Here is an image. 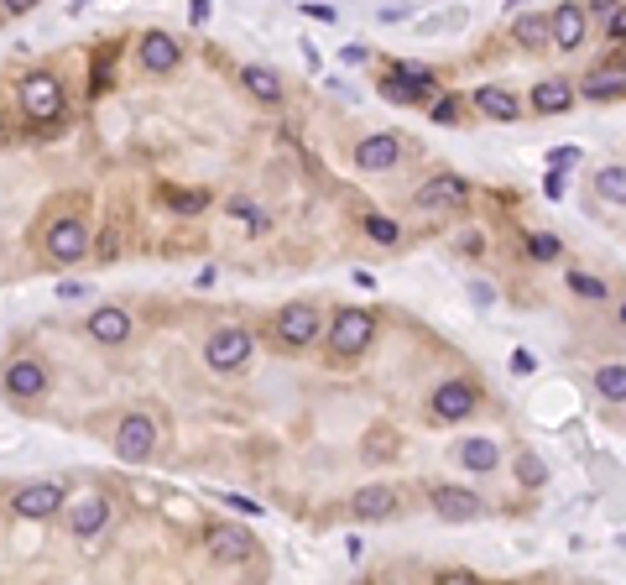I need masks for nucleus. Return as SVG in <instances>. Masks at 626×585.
Masks as SVG:
<instances>
[{
	"label": "nucleus",
	"mask_w": 626,
	"mask_h": 585,
	"mask_svg": "<svg viewBox=\"0 0 626 585\" xmlns=\"http://www.w3.org/2000/svg\"><path fill=\"white\" fill-rule=\"evenodd\" d=\"M616 324H622V335H626V298H622V308H616Z\"/></svg>",
	"instance_id": "43"
},
{
	"label": "nucleus",
	"mask_w": 626,
	"mask_h": 585,
	"mask_svg": "<svg viewBox=\"0 0 626 585\" xmlns=\"http://www.w3.org/2000/svg\"><path fill=\"white\" fill-rule=\"evenodd\" d=\"M371 335H376V319H371L365 308H339V314H334V324L324 330L329 350H334L339 361H356L360 350L371 345Z\"/></svg>",
	"instance_id": "1"
},
{
	"label": "nucleus",
	"mask_w": 626,
	"mask_h": 585,
	"mask_svg": "<svg viewBox=\"0 0 626 585\" xmlns=\"http://www.w3.org/2000/svg\"><path fill=\"white\" fill-rule=\"evenodd\" d=\"M391 73H402V79H413V84H428V90L439 84V73H433L428 63H391Z\"/></svg>",
	"instance_id": "33"
},
{
	"label": "nucleus",
	"mask_w": 626,
	"mask_h": 585,
	"mask_svg": "<svg viewBox=\"0 0 626 585\" xmlns=\"http://www.w3.org/2000/svg\"><path fill=\"white\" fill-rule=\"evenodd\" d=\"M271 330H277V340H282L287 350H308L313 340L324 335V314H319L313 304H303V298H298V304H282V308H277Z\"/></svg>",
	"instance_id": "2"
},
{
	"label": "nucleus",
	"mask_w": 626,
	"mask_h": 585,
	"mask_svg": "<svg viewBox=\"0 0 626 585\" xmlns=\"http://www.w3.org/2000/svg\"><path fill=\"white\" fill-rule=\"evenodd\" d=\"M42 246H47V256L63 262V267H68V262H84V256H90V230H84V219L79 215H63V219L47 225Z\"/></svg>",
	"instance_id": "4"
},
{
	"label": "nucleus",
	"mask_w": 626,
	"mask_h": 585,
	"mask_svg": "<svg viewBox=\"0 0 626 585\" xmlns=\"http://www.w3.org/2000/svg\"><path fill=\"white\" fill-rule=\"evenodd\" d=\"M622 544H626V533H622Z\"/></svg>",
	"instance_id": "47"
},
{
	"label": "nucleus",
	"mask_w": 626,
	"mask_h": 585,
	"mask_svg": "<svg viewBox=\"0 0 626 585\" xmlns=\"http://www.w3.org/2000/svg\"><path fill=\"white\" fill-rule=\"evenodd\" d=\"M0 22H5V5H0Z\"/></svg>",
	"instance_id": "45"
},
{
	"label": "nucleus",
	"mask_w": 626,
	"mask_h": 585,
	"mask_svg": "<svg viewBox=\"0 0 626 585\" xmlns=\"http://www.w3.org/2000/svg\"><path fill=\"white\" fill-rule=\"evenodd\" d=\"M459 465L465 470H496V444L491 439H465L459 444Z\"/></svg>",
	"instance_id": "28"
},
{
	"label": "nucleus",
	"mask_w": 626,
	"mask_h": 585,
	"mask_svg": "<svg viewBox=\"0 0 626 585\" xmlns=\"http://www.w3.org/2000/svg\"><path fill=\"white\" fill-rule=\"evenodd\" d=\"M151 450H157V424H151L147 413H125L116 429V455L131 465L151 460Z\"/></svg>",
	"instance_id": "6"
},
{
	"label": "nucleus",
	"mask_w": 626,
	"mask_h": 585,
	"mask_svg": "<svg viewBox=\"0 0 626 585\" xmlns=\"http://www.w3.org/2000/svg\"><path fill=\"white\" fill-rule=\"evenodd\" d=\"M11 507H16V518L42 523V518H53L63 507V486L58 481H31V486H21V492L11 496Z\"/></svg>",
	"instance_id": "10"
},
{
	"label": "nucleus",
	"mask_w": 626,
	"mask_h": 585,
	"mask_svg": "<svg viewBox=\"0 0 626 585\" xmlns=\"http://www.w3.org/2000/svg\"><path fill=\"white\" fill-rule=\"evenodd\" d=\"M611 42H626V5H611V27H605Z\"/></svg>",
	"instance_id": "37"
},
{
	"label": "nucleus",
	"mask_w": 626,
	"mask_h": 585,
	"mask_svg": "<svg viewBox=\"0 0 626 585\" xmlns=\"http://www.w3.org/2000/svg\"><path fill=\"white\" fill-rule=\"evenodd\" d=\"M365 236H371V241H382V246H397V241H402V225L387 219V215H365Z\"/></svg>",
	"instance_id": "32"
},
{
	"label": "nucleus",
	"mask_w": 626,
	"mask_h": 585,
	"mask_svg": "<svg viewBox=\"0 0 626 585\" xmlns=\"http://www.w3.org/2000/svg\"><path fill=\"white\" fill-rule=\"evenodd\" d=\"M527 256H533V262H559V256H564V241L548 236V230H537V236H527Z\"/></svg>",
	"instance_id": "31"
},
{
	"label": "nucleus",
	"mask_w": 626,
	"mask_h": 585,
	"mask_svg": "<svg viewBox=\"0 0 626 585\" xmlns=\"http://www.w3.org/2000/svg\"><path fill=\"white\" fill-rule=\"evenodd\" d=\"M433 512L444 523H476L480 518V496L465 486H433Z\"/></svg>",
	"instance_id": "15"
},
{
	"label": "nucleus",
	"mask_w": 626,
	"mask_h": 585,
	"mask_svg": "<svg viewBox=\"0 0 626 585\" xmlns=\"http://www.w3.org/2000/svg\"><path fill=\"white\" fill-rule=\"evenodd\" d=\"M350 512H356L360 523H387L391 512H397V492L391 486H360L350 496Z\"/></svg>",
	"instance_id": "17"
},
{
	"label": "nucleus",
	"mask_w": 626,
	"mask_h": 585,
	"mask_svg": "<svg viewBox=\"0 0 626 585\" xmlns=\"http://www.w3.org/2000/svg\"><path fill=\"white\" fill-rule=\"evenodd\" d=\"M476 387L470 382H439V392H433V418H444V424H465L470 413H476Z\"/></svg>",
	"instance_id": "11"
},
{
	"label": "nucleus",
	"mask_w": 626,
	"mask_h": 585,
	"mask_svg": "<svg viewBox=\"0 0 626 585\" xmlns=\"http://www.w3.org/2000/svg\"><path fill=\"white\" fill-rule=\"evenodd\" d=\"M21 110H27V121H58L63 116V84L53 73H27V79H21Z\"/></svg>",
	"instance_id": "5"
},
{
	"label": "nucleus",
	"mask_w": 626,
	"mask_h": 585,
	"mask_svg": "<svg viewBox=\"0 0 626 585\" xmlns=\"http://www.w3.org/2000/svg\"><path fill=\"white\" fill-rule=\"evenodd\" d=\"M511 5H522V0H511Z\"/></svg>",
	"instance_id": "46"
},
{
	"label": "nucleus",
	"mask_w": 626,
	"mask_h": 585,
	"mask_svg": "<svg viewBox=\"0 0 626 585\" xmlns=\"http://www.w3.org/2000/svg\"><path fill=\"white\" fill-rule=\"evenodd\" d=\"M225 210H230V215H236L240 225H245V230H251V236H262V230H271V215H267V210H256V204H251V199H230V204H225Z\"/></svg>",
	"instance_id": "30"
},
{
	"label": "nucleus",
	"mask_w": 626,
	"mask_h": 585,
	"mask_svg": "<svg viewBox=\"0 0 626 585\" xmlns=\"http://www.w3.org/2000/svg\"><path fill=\"white\" fill-rule=\"evenodd\" d=\"M240 84H245V94H251V99H262V105H277V99H282V79H277L271 68H262V63L240 68Z\"/></svg>",
	"instance_id": "21"
},
{
	"label": "nucleus",
	"mask_w": 626,
	"mask_h": 585,
	"mask_svg": "<svg viewBox=\"0 0 626 585\" xmlns=\"http://www.w3.org/2000/svg\"><path fill=\"white\" fill-rule=\"evenodd\" d=\"M511 37H517V47H527V53L553 42V37H548V16H522V22L511 27Z\"/></svg>",
	"instance_id": "27"
},
{
	"label": "nucleus",
	"mask_w": 626,
	"mask_h": 585,
	"mask_svg": "<svg viewBox=\"0 0 626 585\" xmlns=\"http://www.w3.org/2000/svg\"><path fill=\"white\" fill-rule=\"evenodd\" d=\"M428 94V84H413V79H402V73H387L382 79V99H391V105H417Z\"/></svg>",
	"instance_id": "26"
},
{
	"label": "nucleus",
	"mask_w": 626,
	"mask_h": 585,
	"mask_svg": "<svg viewBox=\"0 0 626 585\" xmlns=\"http://www.w3.org/2000/svg\"><path fill=\"white\" fill-rule=\"evenodd\" d=\"M579 94H585V99H622L626 94V68H616V63L605 68V63H600L596 73L579 84Z\"/></svg>",
	"instance_id": "20"
},
{
	"label": "nucleus",
	"mask_w": 626,
	"mask_h": 585,
	"mask_svg": "<svg viewBox=\"0 0 626 585\" xmlns=\"http://www.w3.org/2000/svg\"><path fill=\"white\" fill-rule=\"evenodd\" d=\"M548 37L559 42V47H579L585 42V5H559L553 16H548Z\"/></svg>",
	"instance_id": "19"
},
{
	"label": "nucleus",
	"mask_w": 626,
	"mask_h": 585,
	"mask_svg": "<svg viewBox=\"0 0 626 585\" xmlns=\"http://www.w3.org/2000/svg\"><path fill=\"white\" fill-rule=\"evenodd\" d=\"M417 210H465L470 204V184L459 178V173H439V178H428V184L413 194Z\"/></svg>",
	"instance_id": "8"
},
{
	"label": "nucleus",
	"mask_w": 626,
	"mask_h": 585,
	"mask_svg": "<svg viewBox=\"0 0 626 585\" xmlns=\"http://www.w3.org/2000/svg\"><path fill=\"white\" fill-rule=\"evenodd\" d=\"M136 58H141L147 73H173L183 63V47H178V37H167V31H147V37L136 42Z\"/></svg>",
	"instance_id": "12"
},
{
	"label": "nucleus",
	"mask_w": 626,
	"mask_h": 585,
	"mask_svg": "<svg viewBox=\"0 0 626 585\" xmlns=\"http://www.w3.org/2000/svg\"><path fill=\"white\" fill-rule=\"evenodd\" d=\"M564 288L574 298H585V304H605V298H611L605 278H596V272H564Z\"/></svg>",
	"instance_id": "24"
},
{
	"label": "nucleus",
	"mask_w": 626,
	"mask_h": 585,
	"mask_svg": "<svg viewBox=\"0 0 626 585\" xmlns=\"http://www.w3.org/2000/svg\"><path fill=\"white\" fill-rule=\"evenodd\" d=\"M251 361V330H240V324H225V330H214L204 340V366L219 371V376H230V371H245Z\"/></svg>",
	"instance_id": "3"
},
{
	"label": "nucleus",
	"mask_w": 626,
	"mask_h": 585,
	"mask_svg": "<svg viewBox=\"0 0 626 585\" xmlns=\"http://www.w3.org/2000/svg\"><path fill=\"white\" fill-rule=\"evenodd\" d=\"M596 392L605 402H626V361H611L596 371Z\"/></svg>",
	"instance_id": "25"
},
{
	"label": "nucleus",
	"mask_w": 626,
	"mask_h": 585,
	"mask_svg": "<svg viewBox=\"0 0 626 585\" xmlns=\"http://www.w3.org/2000/svg\"><path fill=\"white\" fill-rule=\"evenodd\" d=\"M476 110L480 116H485V121H517V116H522V99H517V94L511 90H502V84H480L476 90Z\"/></svg>",
	"instance_id": "18"
},
{
	"label": "nucleus",
	"mask_w": 626,
	"mask_h": 585,
	"mask_svg": "<svg viewBox=\"0 0 626 585\" xmlns=\"http://www.w3.org/2000/svg\"><path fill=\"white\" fill-rule=\"evenodd\" d=\"M433 121H439V125H459V99H454V94H439V99H433Z\"/></svg>",
	"instance_id": "35"
},
{
	"label": "nucleus",
	"mask_w": 626,
	"mask_h": 585,
	"mask_svg": "<svg viewBox=\"0 0 626 585\" xmlns=\"http://www.w3.org/2000/svg\"><path fill=\"white\" fill-rule=\"evenodd\" d=\"M0 5H5V11H31L37 0H0Z\"/></svg>",
	"instance_id": "41"
},
{
	"label": "nucleus",
	"mask_w": 626,
	"mask_h": 585,
	"mask_svg": "<svg viewBox=\"0 0 626 585\" xmlns=\"http://www.w3.org/2000/svg\"><path fill=\"white\" fill-rule=\"evenodd\" d=\"M574 105V84H564V79H543L533 90V110L537 116H559V110H569Z\"/></svg>",
	"instance_id": "22"
},
{
	"label": "nucleus",
	"mask_w": 626,
	"mask_h": 585,
	"mask_svg": "<svg viewBox=\"0 0 626 585\" xmlns=\"http://www.w3.org/2000/svg\"><path fill=\"white\" fill-rule=\"evenodd\" d=\"M110 496H99V492H84L73 507H68V533L73 538H99L105 528H110Z\"/></svg>",
	"instance_id": "9"
},
{
	"label": "nucleus",
	"mask_w": 626,
	"mask_h": 585,
	"mask_svg": "<svg viewBox=\"0 0 626 585\" xmlns=\"http://www.w3.org/2000/svg\"><path fill=\"white\" fill-rule=\"evenodd\" d=\"M84 330H90L99 345H125L136 324H131V314H125V308L105 304V308H94V314H90V324H84Z\"/></svg>",
	"instance_id": "16"
},
{
	"label": "nucleus",
	"mask_w": 626,
	"mask_h": 585,
	"mask_svg": "<svg viewBox=\"0 0 626 585\" xmlns=\"http://www.w3.org/2000/svg\"><path fill=\"white\" fill-rule=\"evenodd\" d=\"M73 5H79V11H84V5H90V0H73Z\"/></svg>",
	"instance_id": "44"
},
{
	"label": "nucleus",
	"mask_w": 626,
	"mask_h": 585,
	"mask_svg": "<svg viewBox=\"0 0 626 585\" xmlns=\"http://www.w3.org/2000/svg\"><path fill=\"white\" fill-rule=\"evenodd\" d=\"M511 371H517V376H533V371H537L533 350H517V356H511Z\"/></svg>",
	"instance_id": "39"
},
{
	"label": "nucleus",
	"mask_w": 626,
	"mask_h": 585,
	"mask_svg": "<svg viewBox=\"0 0 626 585\" xmlns=\"http://www.w3.org/2000/svg\"><path fill=\"white\" fill-rule=\"evenodd\" d=\"M157 199H162V204H167L173 215H199V210L209 204V194H204V188H173V184H162V188H157Z\"/></svg>",
	"instance_id": "23"
},
{
	"label": "nucleus",
	"mask_w": 626,
	"mask_h": 585,
	"mask_svg": "<svg viewBox=\"0 0 626 585\" xmlns=\"http://www.w3.org/2000/svg\"><path fill=\"white\" fill-rule=\"evenodd\" d=\"M596 194L605 204H622L626 210V168H600L596 173Z\"/></svg>",
	"instance_id": "29"
},
{
	"label": "nucleus",
	"mask_w": 626,
	"mask_h": 585,
	"mask_svg": "<svg viewBox=\"0 0 626 585\" xmlns=\"http://www.w3.org/2000/svg\"><path fill=\"white\" fill-rule=\"evenodd\" d=\"M47 366L37 361V356H16L11 366H5V398L11 402H37L42 392H47Z\"/></svg>",
	"instance_id": "7"
},
{
	"label": "nucleus",
	"mask_w": 626,
	"mask_h": 585,
	"mask_svg": "<svg viewBox=\"0 0 626 585\" xmlns=\"http://www.w3.org/2000/svg\"><path fill=\"white\" fill-rule=\"evenodd\" d=\"M543 188H548V199H564V173H548V184Z\"/></svg>",
	"instance_id": "40"
},
{
	"label": "nucleus",
	"mask_w": 626,
	"mask_h": 585,
	"mask_svg": "<svg viewBox=\"0 0 626 585\" xmlns=\"http://www.w3.org/2000/svg\"><path fill=\"white\" fill-rule=\"evenodd\" d=\"M209 555H214V564H251L256 559V538L245 528H214L209 533Z\"/></svg>",
	"instance_id": "13"
},
{
	"label": "nucleus",
	"mask_w": 626,
	"mask_h": 585,
	"mask_svg": "<svg viewBox=\"0 0 626 585\" xmlns=\"http://www.w3.org/2000/svg\"><path fill=\"white\" fill-rule=\"evenodd\" d=\"M574 162H579V147H553V152H548V168H553V173H569Z\"/></svg>",
	"instance_id": "36"
},
{
	"label": "nucleus",
	"mask_w": 626,
	"mask_h": 585,
	"mask_svg": "<svg viewBox=\"0 0 626 585\" xmlns=\"http://www.w3.org/2000/svg\"><path fill=\"white\" fill-rule=\"evenodd\" d=\"M402 136H365L356 147V168H365V173H387V168H397L402 162Z\"/></svg>",
	"instance_id": "14"
},
{
	"label": "nucleus",
	"mask_w": 626,
	"mask_h": 585,
	"mask_svg": "<svg viewBox=\"0 0 626 585\" xmlns=\"http://www.w3.org/2000/svg\"><path fill=\"white\" fill-rule=\"evenodd\" d=\"M517 481H527V486H543V481H548V465L537 460V455H522V460H517Z\"/></svg>",
	"instance_id": "34"
},
{
	"label": "nucleus",
	"mask_w": 626,
	"mask_h": 585,
	"mask_svg": "<svg viewBox=\"0 0 626 585\" xmlns=\"http://www.w3.org/2000/svg\"><path fill=\"white\" fill-rule=\"evenodd\" d=\"M209 16V0H193V22H204Z\"/></svg>",
	"instance_id": "42"
},
{
	"label": "nucleus",
	"mask_w": 626,
	"mask_h": 585,
	"mask_svg": "<svg viewBox=\"0 0 626 585\" xmlns=\"http://www.w3.org/2000/svg\"><path fill=\"white\" fill-rule=\"evenodd\" d=\"M219 502H230L236 512H245V518H262V502H251V496H236V492H225Z\"/></svg>",
	"instance_id": "38"
}]
</instances>
